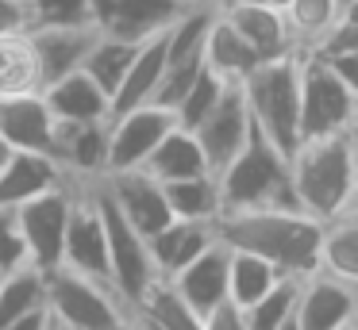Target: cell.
Segmentation results:
<instances>
[{
  "label": "cell",
  "mask_w": 358,
  "mask_h": 330,
  "mask_svg": "<svg viewBox=\"0 0 358 330\" xmlns=\"http://www.w3.org/2000/svg\"><path fill=\"white\" fill-rule=\"evenodd\" d=\"M320 234L324 223L304 207H250L216 215V238L224 246L258 253L296 280L320 269Z\"/></svg>",
  "instance_id": "cell-1"
},
{
  "label": "cell",
  "mask_w": 358,
  "mask_h": 330,
  "mask_svg": "<svg viewBox=\"0 0 358 330\" xmlns=\"http://www.w3.org/2000/svg\"><path fill=\"white\" fill-rule=\"evenodd\" d=\"M289 177H293V196L308 215L320 223L339 219L355 207L358 196V158L350 150L347 135L301 138L289 153Z\"/></svg>",
  "instance_id": "cell-2"
},
{
  "label": "cell",
  "mask_w": 358,
  "mask_h": 330,
  "mask_svg": "<svg viewBox=\"0 0 358 330\" xmlns=\"http://www.w3.org/2000/svg\"><path fill=\"white\" fill-rule=\"evenodd\" d=\"M220 211H250V207H301L293 196L289 153L278 150L258 127H250L243 150L216 173Z\"/></svg>",
  "instance_id": "cell-3"
},
{
  "label": "cell",
  "mask_w": 358,
  "mask_h": 330,
  "mask_svg": "<svg viewBox=\"0 0 358 330\" xmlns=\"http://www.w3.org/2000/svg\"><path fill=\"white\" fill-rule=\"evenodd\" d=\"M239 84L255 127L278 150L293 153L301 142V50L258 61Z\"/></svg>",
  "instance_id": "cell-4"
},
{
  "label": "cell",
  "mask_w": 358,
  "mask_h": 330,
  "mask_svg": "<svg viewBox=\"0 0 358 330\" xmlns=\"http://www.w3.org/2000/svg\"><path fill=\"white\" fill-rule=\"evenodd\" d=\"M47 311L58 330H93L131 315V307L116 296L112 284L55 265L47 273Z\"/></svg>",
  "instance_id": "cell-5"
},
{
  "label": "cell",
  "mask_w": 358,
  "mask_h": 330,
  "mask_svg": "<svg viewBox=\"0 0 358 330\" xmlns=\"http://www.w3.org/2000/svg\"><path fill=\"white\" fill-rule=\"evenodd\" d=\"M358 115V96L327 58L301 50V138L343 135Z\"/></svg>",
  "instance_id": "cell-6"
},
{
  "label": "cell",
  "mask_w": 358,
  "mask_h": 330,
  "mask_svg": "<svg viewBox=\"0 0 358 330\" xmlns=\"http://www.w3.org/2000/svg\"><path fill=\"white\" fill-rule=\"evenodd\" d=\"M96 192V207H101V219H104V238H108V269H112V288L116 296L124 299L127 307H135L143 299V292L158 280L155 273V261H150V246L131 223L124 219L112 196L104 192L101 181H93Z\"/></svg>",
  "instance_id": "cell-7"
},
{
  "label": "cell",
  "mask_w": 358,
  "mask_h": 330,
  "mask_svg": "<svg viewBox=\"0 0 358 330\" xmlns=\"http://www.w3.org/2000/svg\"><path fill=\"white\" fill-rule=\"evenodd\" d=\"M62 265L93 276V280L112 284L108 238H104V219L101 207H96L93 181H78V192H73L70 223H66V238H62Z\"/></svg>",
  "instance_id": "cell-8"
},
{
  "label": "cell",
  "mask_w": 358,
  "mask_h": 330,
  "mask_svg": "<svg viewBox=\"0 0 358 330\" xmlns=\"http://www.w3.org/2000/svg\"><path fill=\"white\" fill-rule=\"evenodd\" d=\"M73 192H78V181L62 184V188H50L16 207V223L24 230L31 265L43 269V273L62 265V238H66V223H70Z\"/></svg>",
  "instance_id": "cell-9"
},
{
  "label": "cell",
  "mask_w": 358,
  "mask_h": 330,
  "mask_svg": "<svg viewBox=\"0 0 358 330\" xmlns=\"http://www.w3.org/2000/svg\"><path fill=\"white\" fill-rule=\"evenodd\" d=\"M173 112L158 107L155 100L135 104L127 112H116L108 119V173H124V169H143L162 135L173 127Z\"/></svg>",
  "instance_id": "cell-10"
},
{
  "label": "cell",
  "mask_w": 358,
  "mask_h": 330,
  "mask_svg": "<svg viewBox=\"0 0 358 330\" xmlns=\"http://www.w3.org/2000/svg\"><path fill=\"white\" fill-rule=\"evenodd\" d=\"M189 4L193 0H93L89 23L96 27V35L147 43V38L170 31Z\"/></svg>",
  "instance_id": "cell-11"
},
{
  "label": "cell",
  "mask_w": 358,
  "mask_h": 330,
  "mask_svg": "<svg viewBox=\"0 0 358 330\" xmlns=\"http://www.w3.org/2000/svg\"><path fill=\"white\" fill-rule=\"evenodd\" d=\"M358 315V284L331 276L324 269L296 280V307L293 319L301 330H339Z\"/></svg>",
  "instance_id": "cell-12"
},
{
  "label": "cell",
  "mask_w": 358,
  "mask_h": 330,
  "mask_svg": "<svg viewBox=\"0 0 358 330\" xmlns=\"http://www.w3.org/2000/svg\"><path fill=\"white\" fill-rule=\"evenodd\" d=\"M250 127H255V119H250L243 84H227L224 96L216 100V107H212V112L193 127L196 142H201L204 158H208V165H212V173H220V169L243 150Z\"/></svg>",
  "instance_id": "cell-13"
},
{
  "label": "cell",
  "mask_w": 358,
  "mask_h": 330,
  "mask_svg": "<svg viewBox=\"0 0 358 330\" xmlns=\"http://www.w3.org/2000/svg\"><path fill=\"white\" fill-rule=\"evenodd\" d=\"M101 184H104V192L112 196V204L124 211V219L131 223L147 242L173 219L170 204H166V192H162V181H155L147 169L108 173V177H101Z\"/></svg>",
  "instance_id": "cell-14"
},
{
  "label": "cell",
  "mask_w": 358,
  "mask_h": 330,
  "mask_svg": "<svg viewBox=\"0 0 358 330\" xmlns=\"http://www.w3.org/2000/svg\"><path fill=\"white\" fill-rule=\"evenodd\" d=\"M0 142L8 150L55 153L58 119L39 92H20V96H0Z\"/></svg>",
  "instance_id": "cell-15"
},
{
  "label": "cell",
  "mask_w": 358,
  "mask_h": 330,
  "mask_svg": "<svg viewBox=\"0 0 358 330\" xmlns=\"http://www.w3.org/2000/svg\"><path fill=\"white\" fill-rule=\"evenodd\" d=\"M216 8H220V15L247 38V46L262 61L301 50L293 27H289V20H285V8L258 4V0H216Z\"/></svg>",
  "instance_id": "cell-16"
},
{
  "label": "cell",
  "mask_w": 358,
  "mask_h": 330,
  "mask_svg": "<svg viewBox=\"0 0 358 330\" xmlns=\"http://www.w3.org/2000/svg\"><path fill=\"white\" fill-rule=\"evenodd\" d=\"M62 184H70V173L55 153L8 150L0 161V207H8V211H16L20 204L50 188H62Z\"/></svg>",
  "instance_id": "cell-17"
},
{
  "label": "cell",
  "mask_w": 358,
  "mask_h": 330,
  "mask_svg": "<svg viewBox=\"0 0 358 330\" xmlns=\"http://www.w3.org/2000/svg\"><path fill=\"white\" fill-rule=\"evenodd\" d=\"M227 261H231V250L216 238V242L196 253L181 273L170 276L173 292H178L201 319L208 311H216L220 303H227Z\"/></svg>",
  "instance_id": "cell-18"
},
{
  "label": "cell",
  "mask_w": 358,
  "mask_h": 330,
  "mask_svg": "<svg viewBox=\"0 0 358 330\" xmlns=\"http://www.w3.org/2000/svg\"><path fill=\"white\" fill-rule=\"evenodd\" d=\"M27 38H31V50H35L39 81L50 84L58 77L85 66L89 50L96 43V27L93 23H78V27H31Z\"/></svg>",
  "instance_id": "cell-19"
},
{
  "label": "cell",
  "mask_w": 358,
  "mask_h": 330,
  "mask_svg": "<svg viewBox=\"0 0 358 330\" xmlns=\"http://www.w3.org/2000/svg\"><path fill=\"white\" fill-rule=\"evenodd\" d=\"M55 158L70 181H101L108 177V119L96 123H58Z\"/></svg>",
  "instance_id": "cell-20"
},
{
  "label": "cell",
  "mask_w": 358,
  "mask_h": 330,
  "mask_svg": "<svg viewBox=\"0 0 358 330\" xmlns=\"http://www.w3.org/2000/svg\"><path fill=\"white\" fill-rule=\"evenodd\" d=\"M43 100L50 104V112H55L58 123L112 119V96L85 73V69H73V73L43 84Z\"/></svg>",
  "instance_id": "cell-21"
},
{
  "label": "cell",
  "mask_w": 358,
  "mask_h": 330,
  "mask_svg": "<svg viewBox=\"0 0 358 330\" xmlns=\"http://www.w3.org/2000/svg\"><path fill=\"white\" fill-rule=\"evenodd\" d=\"M216 242V223L204 219H170L155 238H150V261H155V273L162 280H170L173 273L189 265L201 250Z\"/></svg>",
  "instance_id": "cell-22"
},
{
  "label": "cell",
  "mask_w": 358,
  "mask_h": 330,
  "mask_svg": "<svg viewBox=\"0 0 358 330\" xmlns=\"http://www.w3.org/2000/svg\"><path fill=\"white\" fill-rule=\"evenodd\" d=\"M143 169H147L155 181H162V184L212 173V165H208V158H204L196 135L189 127H181V123H173V127L166 130L162 142H158L155 150H150V158L143 161Z\"/></svg>",
  "instance_id": "cell-23"
},
{
  "label": "cell",
  "mask_w": 358,
  "mask_h": 330,
  "mask_svg": "<svg viewBox=\"0 0 358 330\" xmlns=\"http://www.w3.org/2000/svg\"><path fill=\"white\" fill-rule=\"evenodd\" d=\"M258 54L247 46V38L239 35V31L231 27V23L220 15V8H216V15H212V27H208V35H204V66L208 69H216L224 81H231V84H239L243 77L250 73V69L258 66Z\"/></svg>",
  "instance_id": "cell-24"
},
{
  "label": "cell",
  "mask_w": 358,
  "mask_h": 330,
  "mask_svg": "<svg viewBox=\"0 0 358 330\" xmlns=\"http://www.w3.org/2000/svg\"><path fill=\"white\" fill-rule=\"evenodd\" d=\"M162 69H166V31L139 46L124 84H120L116 96H112V115L127 112V107H135V104H147V100L155 96L158 81H162Z\"/></svg>",
  "instance_id": "cell-25"
},
{
  "label": "cell",
  "mask_w": 358,
  "mask_h": 330,
  "mask_svg": "<svg viewBox=\"0 0 358 330\" xmlns=\"http://www.w3.org/2000/svg\"><path fill=\"white\" fill-rule=\"evenodd\" d=\"M320 269L358 284V207L324 223L320 234Z\"/></svg>",
  "instance_id": "cell-26"
},
{
  "label": "cell",
  "mask_w": 358,
  "mask_h": 330,
  "mask_svg": "<svg viewBox=\"0 0 358 330\" xmlns=\"http://www.w3.org/2000/svg\"><path fill=\"white\" fill-rule=\"evenodd\" d=\"M227 250H231V246H227ZM281 276L285 273H281L278 265H270L266 257H258V253L231 250V261H227V299H231L235 307H250L258 296H266Z\"/></svg>",
  "instance_id": "cell-27"
},
{
  "label": "cell",
  "mask_w": 358,
  "mask_h": 330,
  "mask_svg": "<svg viewBox=\"0 0 358 330\" xmlns=\"http://www.w3.org/2000/svg\"><path fill=\"white\" fill-rule=\"evenodd\" d=\"M162 192H166V204H170L173 219L216 223V215H220V184H216V173L170 181V184H162Z\"/></svg>",
  "instance_id": "cell-28"
},
{
  "label": "cell",
  "mask_w": 358,
  "mask_h": 330,
  "mask_svg": "<svg viewBox=\"0 0 358 330\" xmlns=\"http://www.w3.org/2000/svg\"><path fill=\"white\" fill-rule=\"evenodd\" d=\"M35 307H47V273L35 265H24L16 273L0 276V327L24 319Z\"/></svg>",
  "instance_id": "cell-29"
},
{
  "label": "cell",
  "mask_w": 358,
  "mask_h": 330,
  "mask_svg": "<svg viewBox=\"0 0 358 330\" xmlns=\"http://www.w3.org/2000/svg\"><path fill=\"white\" fill-rule=\"evenodd\" d=\"M139 46L143 43H127V38H112V35H96V43H93V50H89V58H85V73L93 77L96 84H101L108 96H116V89L124 84V77H127V69H131V61H135V54H139Z\"/></svg>",
  "instance_id": "cell-30"
},
{
  "label": "cell",
  "mask_w": 358,
  "mask_h": 330,
  "mask_svg": "<svg viewBox=\"0 0 358 330\" xmlns=\"http://www.w3.org/2000/svg\"><path fill=\"white\" fill-rule=\"evenodd\" d=\"M39 66L27 35L0 38V96H20V92H39Z\"/></svg>",
  "instance_id": "cell-31"
},
{
  "label": "cell",
  "mask_w": 358,
  "mask_h": 330,
  "mask_svg": "<svg viewBox=\"0 0 358 330\" xmlns=\"http://www.w3.org/2000/svg\"><path fill=\"white\" fill-rule=\"evenodd\" d=\"M339 12H343V0H289L285 20L296 35V46L308 50L312 43H320L331 31V23L339 20Z\"/></svg>",
  "instance_id": "cell-32"
},
{
  "label": "cell",
  "mask_w": 358,
  "mask_h": 330,
  "mask_svg": "<svg viewBox=\"0 0 358 330\" xmlns=\"http://www.w3.org/2000/svg\"><path fill=\"white\" fill-rule=\"evenodd\" d=\"M296 307V276H281L266 296H258L250 307H239L247 330H281L293 319Z\"/></svg>",
  "instance_id": "cell-33"
},
{
  "label": "cell",
  "mask_w": 358,
  "mask_h": 330,
  "mask_svg": "<svg viewBox=\"0 0 358 330\" xmlns=\"http://www.w3.org/2000/svg\"><path fill=\"white\" fill-rule=\"evenodd\" d=\"M227 84H231V81H224V77H220L216 69H208V66H204L201 73H196V81L189 84V92L181 96L178 112H173V115H178V123H181V127H189V130H193L196 123H201L204 115H208L212 107H216V100L224 96V89H227Z\"/></svg>",
  "instance_id": "cell-34"
},
{
  "label": "cell",
  "mask_w": 358,
  "mask_h": 330,
  "mask_svg": "<svg viewBox=\"0 0 358 330\" xmlns=\"http://www.w3.org/2000/svg\"><path fill=\"white\" fill-rule=\"evenodd\" d=\"M93 0H31L35 27H78L89 23Z\"/></svg>",
  "instance_id": "cell-35"
},
{
  "label": "cell",
  "mask_w": 358,
  "mask_h": 330,
  "mask_svg": "<svg viewBox=\"0 0 358 330\" xmlns=\"http://www.w3.org/2000/svg\"><path fill=\"white\" fill-rule=\"evenodd\" d=\"M31 265V253H27L24 242V230L16 223V211L0 207V276L4 273H16V269Z\"/></svg>",
  "instance_id": "cell-36"
},
{
  "label": "cell",
  "mask_w": 358,
  "mask_h": 330,
  "mask_svg": "<svg viewBox=\"0 0 358 330\" xmlns=\"http://www.w3.org/2000/svg\"><path fill=\"white\" fill-rule=\"evenodd\" d=\"M35 27L31 0H0V38L4 35H27Z\"/></svg>",
  "instance_id": "cell-37"
},
{
  "label": "cell",
  "mask_w": 358,
  "mask_h": 330,
  "mask_svg": "<svg viewBox=\"0 0 358 330\" xmlns=\"http://www.w3.org/2000/svg\"><path fill=\"white\" fill-rule=\"evenodd\" d=\"M204 330H247V322H243V311L227 299V303H220L216 311L204 315Z\"/></svg>",
  "instance_id": "cell-38"
},
{
  "label": "cell",
  "mask_w": 358,
  "mask_h": 330,
  "mask_svg": "<svg viewBox=\"0 0 358 330\" xmlns=\"http://www.w3.org/2000/svg\"><path fill=\"white\" fill-rule=\"evenodd\" d=\"M335 66V73L343 77V81L350 84V92L358 96V50H347V54H335V58H327Z\"/></svg>",
  "instance_id": "cell-39"
},
{
  "label": "cell",
  "mask_w": 358,
  "mask_h": 330,
  "mask_svg": "<svg viewBox=\"0 0 358 330\" xmlns=\"http://www.w3.org/2000/svg\"><path fill=\"white\" fill-rule=\"evenodd\" d=\"M0 330H55V319H50L47 307H35V311L24 315V319L8 322V327H0Z\"/></svg>",
  "instance_id": "cell-40"
},
{
  "label": "cell",
  "mask_w": 358,
  "mask_h": 330,
  "mask_svg": "<svg viewBox=\"0 0 358 330\" xmlns=\"http://www.w3.org/2000/svg\"><path fill=\"white\" fill-rule=\"evenodd\" d=\"M93 330H135V319H131V315H124V319L108 322V327H93Z\"/></svg>",
  "instance_id": "cell-41"
},
{
  "label": "cell",
  "mask_w": 358,
  "mask_h": 330,
  "mask_svg": "<svg viewBox=\"0 0 358 330\" xmlns=\"http://www.w3.org/2000/svg\"><path fill=\"white\" fill-rule=\"evenodd\" d=\"M343 135H347V142H350V150H355V158H358V115H355V123H350L347 130H343Z\"/></svg>",
  "instance_id": "cell-42"
},
{
  "label": "cell",
  "mask_w": 358,
  "mask_h": 330,
  "mask_svg": "<svg viewBox=\"0 0 358 330\" xmlns=\"http://www.w3.org/2000/svg\"><path fill=\"white\" fill-rule=\"evenodd\" d=\"M131 319H135V330H155V327H150V322H143V319H139V315H135V311H131Z\"/></svg>",
  "instance_id": "cell-43"
},
{
  "label": "cell",
  "mask_w": 358,
  "mask_h": 330,
  "mask_svg": "<svg viewBox=\"0 0 358 330\" xmlns=\"http://www.w3.org/2000/svg\"><path fill=\"white\" fill-rule=\"evenodd\" d=\"M258 4H273V8H285L289 0H258Z\"/></svg>",
  "instance_id": "cell-44"
},
{
  "label": "cell",
  "mask_w": 358,
  "mask_h": 330,
  "mask_svg": "<svg viewBox=\"0 0 358 330\" xmlns=\"http://www.w3.org/2000/svg\"><path fill=\"white\" fill-rule=\"evenodd\" d=\"M339 330H358V319H350V322H343Z\"/></svg>",
  "instance_id": "cell-45"
},
{
  "label": "cell",
  "mask_w": 358,
  "mask_h": 330,
  "mask_svg": "<svg viewBox=\"0 0 358 330\" xmlns=\"http://www.w3.org/2000/svg\"><path fill=\"white\" fill-rule=\"evenodd\" d=\"M281 330H301V327H296V319H289V322H285V327H281Z\"/></svg>",
  "instance_id": "cell-46"
},
{
  "label": "cell",
  "mask_w": 358,
  "mask_h": 330,
  "mask_svg": "<svg viewBox=\"0 0 358 330\" xmlns=\"http://www.w3.org/2000/svg\"><path fill=\"white\" fill-rule=\"evenodd\" d=\"M4 153H8V146H4V142H0V161H4Z\"/></svg>",
  "instance_id": "cell-47"
},
{
  "label": "cell",
  "mask_w": 358,
  "mask_h": 330,
  "mask_svg": "<svg viewBox=\"0 0 358 330\" xmlns=\"http://www.w3.org/2000/svg\"><path fill=\"white\" fill-rule=\"evenodd\" d=\"M347 4H350V0H343V8H347Z\"/></svg>",
  "instance_id": "cell-48"
},
{
  "label": "cell",
  "mask_w": 358,
  "mask_h": 330,
  "mask_svg": "<svg viewBox=\"0 0 358 330\" xmlns=\"http://www.w3.org/2000/svg\"><path fill=\"white\" fill-rule=\"evenodd\" d=\"M355 207H358V196H355Z\"/></svg>",
  "instance_id": "cell-49"
},
{
  "label": "cell",
  "mask_w": 358,
  "mask_h": 330,
  "mask_svg": "<svg viewBox=\"0 0 358 330\" xmlns=\"http://www.w3.org/2000/svg\"><path fill=\"white\" fill-rule=\"evenodd\" d=\"M355 319H358V315H355Z\"/></svg>",
  "instance_id": "cell-50"
},
{
  "label": "cell",
  "mask_w": 358,
  "mask_h": 330,
  "mask_svg": "<svg viewBox=\"0 0 358 330\" xmlns=\"http://www.w3.org/2000/svg\"><path fill=\"white\" fill-rule=\"evenodd\" d=\"M55 330H58V327H55Z\"/></svg>",
  "instance_id": "cell-51"
}]
</instances>
